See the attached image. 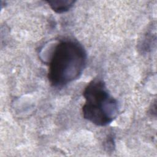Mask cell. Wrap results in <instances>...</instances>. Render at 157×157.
Listing matches in <instances>:
<instances>
[{
    "label": "cell",
    "mask_w": 157,
    "mask_h": 157,
    "mask_svg": "<svg viewBox=\"0 0 157 157\" xmlns=\"http://www.w3.org/2000/svg\"><path fill=\"white\" fill-rule=\"evenodd\" d=\"M86 59V52L78 41L61 40L55 47L49 62L48 78L52 85L63 86L79 78Z\"/></svg>",
    "instance_id": "cell-1"
},
{
    "label": "cell",
    "mask_w": 157,
    "mask_h": 157,
    "mask_svg": "<svg viewBox=\"0 0 157 157\" xmlns=\"http://www.w3.org/2000/svg\"><path fill=\"white\" fill-rule=\"evenodd\" d=\"M83 95L85 99L82 107L85 119L97 126H105L117 117V101L110 94L102 80H91L85 88Z\"/></svg>",
    "instance_id": "cell-2"
},
{
    "label": "cell",
    "mask_w": 157,
    "mask_h": 157,
    "mask_svg": "<svg viewBox=\"0 0 157 157\" xmlns=\"http://www.w3.org/2000/svg\"><path fill=\"white\" fill-rule=\"evenodd\" d=\"M47 3L53 10L58 13H61L68 11L74 4L75 1L72 0H52Z\"/></svg>",
    "instance_id": "cell-3"
},
{
    "label": "cell",
    "mask_w": 157,
    "mask_h": 157,
    "mask_svg": "<svg viewBox=\"0 0 157 157\" xmlns=\"http://www.w3.org/2000/svg\"><path fill=\"white\" fill-rule=\"evenodd\" d=\"M114 139L112 134H110L107 136L105 142V147L107 149L108 151H112L114 148Z\"/></svg>",
    "instance_id": "cell-4"
}]
</instances>
